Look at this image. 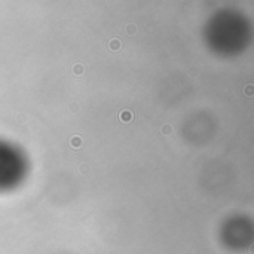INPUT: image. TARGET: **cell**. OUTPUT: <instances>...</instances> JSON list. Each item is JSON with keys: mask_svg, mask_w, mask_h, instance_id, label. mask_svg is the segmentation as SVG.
<instances>
[{"mask_svg": "<svg viewBox=\"0 0 254 254\" xmlns=\"http://www.w3.org/2000/svg\"><path fill=\"white\" fill-rule=\"evenodd\" d=\"M131 118H132V116H131L129 111H122V115H120V119H122V120H123V119H125V120H129Z\"/></svg>", "mask_w": 254, "mask_h": 254, "instance_id": "obj_1", "label": "cell"}, {"mask_svg": "<svg viewBox=\"0 0 254 254\" xmlns=\"http://www.w3.org/2000/svg\"><path fill=\"white\" fill-rule=\"evenodd\" d=\"M71 143H73V146H76V144H80V140H73Z\"/></svg>", "mask_w": 254, "mask_h": 254, "instance_id": "obj_2", "label": "cell"}]
</instances>
